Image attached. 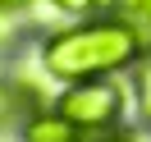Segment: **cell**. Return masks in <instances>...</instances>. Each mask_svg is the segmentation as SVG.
I'll return each instance as SVG.
<instances>
[{
	"label": "cell",
	"instance_id": "6da1fadb",
	"mask_svg": "<svg viewBox=\"0 0 151 142\" xmlns=\"http://www.w3.org/2000/svg\"><path fill=\"white\" fill-rule=\"evenodd\" d=\"M147 55L137 32L119 19V14H92V19H73L69 28L41 37L37 64L60 83H87V78H114L128 74L137 60Z\"/></svg>",
	"mask_w": 151,
	"mask_h": 142
},
{
	"label": "cell",
	"instance_id": "7a4b0ae2",
	"mask_svg": "<svg viewBox=\"0 0 151 142\" xmlns=\"http://www.w3.org/2000/svg\"><path fill=\"white\" fill-rule=\"evenodd\" d=\"M55 110L73 124L83 138H105L114 124L124 119V87L110 78H87V83H69L60 92Z\"/></svg>",
	"mask_w": 151,
	"mask_h": 142
},
{
	"label": "cell",
	"instance_id": "3957f363",
	"mask_svg": "<svg viewBox=\"0 0 151 142\" xmlns=\"http://www.w3.org/2000/svg\"><path fill=\"white\" fill-rule=\"evenodd\" d=\"M23 142H83V133L60 110H32L23 124Z\"/></svg>",
	"mask_w": 151,
	"mask_h": 142
},
{
	"label": "cell",
	"instance_id": "277c9868",
	"mask_svg": "<svg viewBox=\"0 0 151 142\" xmlns=\"http://www.w3.org/2000/svg\"><path fill=\"white\" fill-rule=\"evenodd\" d=\"M110 14H119V19L137 32L142 50L151 55V0H110Z\"/></svg>",
	"mask_w": 151,
	"mask_h": 142
},
{
	"label": "cell",
	"instance_id": "5b68a950",
	"mask_svg": "<svg viewBox=\"0 0 151 142\" xmlns=\"http://www.w3.org/2000/svg\"><path fill=\"white\" fill-rule=\"evenodd\" d=\"M128 74H133V96H137L142 119H151V55H142L137 64L128 69Z\"/></svg>",
	"mask_w": 151,
	"mask_h": 142
},
{
	"label": "cell",
	"instance_id": "8992f818",
	"mask_svg": "<svg viewBox=\"0 0 151 142\" xmlns=\"http://www.w3.org/2000/svg\"><path fill=\"white\" fill-rule=\"evenodd\" d=\"M60 14H69V19H92V14H101L105 0H50Z\"/></svg>",
	"mask_w": 151,
	"mask_h": 142
},
{
	"label": "cell",
	"instance_id": "52a82bcc",
	"mask_svg": "<svg viewBox=\"0 0 151 142\" xmlns=\"http://www.w3.org/2000/svg\"><path fill=\"white\" fill-rule=\"evenodd\" d=\"M14 32H19V14L0 9V50H9V46H14Z\"/></svg>",
	"mask_w": 151,
	"mask_h": 142
},
{
	"label": "cell",
	"instance_id": "ba28073f",
	"mask_svg": "<svg viewBox=\"0 0 151 142\" xmlns=\"http://www.w3.org/2000/svg\"><path fill=\"white\" fill-rule=\"evenodd\" d=\"M37 0H0V9H9V14H28Z\"/></svg>",
	"mask_w": 151,
	"mask_h": 142
},
{
	"label": "cell",
	"instance_id": "9c48e42d",
	"mask_svg": "<svg viewBox=\"0 0 151 142\" xmlns=\"http://www.w3.org/2000/svg\"><path fill=\"white\" fill-rule=\"evenodd\" d=\"M92 142H128V138H114V133H105V138H92Z\"/></svg>",
	"mask_w": 151,
	"mask_h": 142
}]
</instances>
